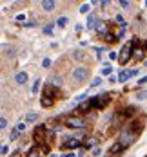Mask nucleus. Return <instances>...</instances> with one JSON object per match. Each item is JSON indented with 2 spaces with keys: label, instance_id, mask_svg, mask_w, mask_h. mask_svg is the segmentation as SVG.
<instances>
[{
  "label": "nucleus",
  "instance_id": "f8f14e48",
  "mask_svg": "<svg viewBox=\"0 0 147 157\" xmlns=\"http://www.w3.org/2000/svg\"><path fill=\"white\" fill-rule=\"evenodd\" d=\"M15 81H17L18 85H22V83H25V81H27V74H25V72H18V74L15 76Z\"/></svg>",
  "mask_w": 147,
  "mask_h": 157
},
{
  "label": "nucleus",
  "instance_id": "c03bdc74",
  "mask_svg": "<svg viewBox=\"0 0 147 157\" xmlns=\"http://www.w3.org/2000/svg\"><path fill=\"white\" fill-rule=\"evenodd\" d=\"M144 47H145V49H147V43H145V45H144Z\"/></svg>",
  "mask_w": 147,
  "mask_h": 157
},
{
  "label": "nucleus",
  "instance_id": "a878e982",
  "mask_svg": "<svg viewBox=\"0 0 147 157\" xmlns=\"http://www.w3.org/2000/svg\"><path fill=\"white\" fill-rule=\"evenodd\" d=\"M133 53H134V56H136V58H142V56H144V51H142V49H134Z\"/></svg>",
  "mask_w": 147,
  "mask_h": 157
},
{
  "label": "nucleus",
  "instance_id": "a211bd4d",
  "mask_svg": "<svg viewBox=\"0 0 147 157\" xmlns=\"http://www.w3.org/2000/svg\"><path fill=\"white\" fill-rule=\"evenodd\" d=\"M27 157H40V154H38V148H31V150L27 152Z\"/></svg>",
  "mask_w": 147,
  "mask_h": 157
},
{
  "label": "nucleus",
  "instance_id": "4468645a",
  "mask_svg": "<svg viewBox=\"0 0 147 157\" xmlns=\"http://www.w3.org/2000/svg\"><path fill=\"white\" fill-rule=\"evenodd\" d=\"M38 119V114H35V112H29L27 116H25V123H33V121H37Z\"/></svg>",
  "mask_w": 147,
  "mask_h": 157
},
{
  "label": "nucleus",
  "instance_id": "bb28decb",
  "mask_svg": "<svg viewBox=\"0 0 147 157\" xmlns=\"http://www.w3.org/2000/svg\"><path fill=\"white\" fill-rule=\"evenodd\" d=\"M111 71H113V67H109V65H105L104 69H102V74H111Z\"/></svg>",
  "mask_w": 147,
  "mask_h": 157
},
{
  "label": "nucleus",
  "instance_id": "1a4fd4ad",
  "mask_svg": "<svg viewBox=\"0 0 147 157\" xmlns=\"http://www.w3.org/2000/svg\"><path fill=\"white\" fill-rule=\"evenodd\" d=\"M91 107H93V101H91V99H87V101L80 103V105L76 107V110H78V112H87V110H89Z\"/></svg>",
  "mask_w": 147,
  "mask_h": 157
},
{
  "label": "nucleus",
  "instance_id": "c756f323",
  "mask_svg": "<svg viewBox=\"0 0 147 157\" xmlns=\"http://www.w3.org/2000/svg\"><path fill=\"white\" fill-rule=\"evenodd\" d=\"M0 128H7V119L6 118L0 119Z\"/></svg>",
  "mask_w": 147,
  "mask_h": 157
},
{
  "label": "nucleus",
  "instance_id": "f704fd0d",
  "mask_svg": "<svg viewBox=\"0 0 147 157\" xmlns=\"http://www.w3.org/2000/svg\"><path fill=\"white\" fill-rule=\"evenodd\" d=\"M17 22H22V24H24V22H25V15H17Z\"/></svg>",
  "mask_w": 147,
  "mask_h": 157
},
{
  "label": "nucleus",
  "instance_id": "5701e85b",
  "mask_svg": "<svg viewBox=\"0 0 147 157\" xmlns=\"http://www.w3.org/2000/svg\"><path fill=\"white\" fill-rule=\"evenodd\" d=\"M53 83H55V85H62V78H60V76H53V78H51V85H53Z\"/></svg>",
  "mask_w": 147,
  "mask_h": 157
},
{
  "label": "nucleus",
  "instance_id": "7c9ffc66",
  "mask_svg": "<svg viewBox=\"0 0 147 157\" xmlns=\"http://www.w3.org/2000/svg\"><path fill=\"white\" fill-rule=\"evenodd\" d=\"M85 98H87L85 94H80V96H76V98H75V103H80V101H84Z\"/></svg>",
  "mask_w": 147,
  "mask_h": 157
},
{
  "label": "nucleus",
  "instance_id": "c85d7f7f",
  "mask_svg": "<svg viewBox=\"0 0 147 157\" xmlns=\"http://www.w3.org/2000/svg\"><path fill=\"white\" fill-rule=\"evenodd\" d=\"M4 51H6V54H9V56H13V54H15V49H13V47H9V49H7V47H4Z\"/></svg>",
  "mask_w": 147,
  "mask_h": 157
},
{
  "label": "nucleus",
  "instance_id": "a19ab883",
  "mask_svg": "<svg viewBox=\"0 0 147 157\" xmlns=\"http://www.w3.org/2000/svg\"><path fill=\"white\" fill-rule=\"evenodd\" d=\"M7 152H9V148H7V146L4 144V146H2V154H7Z\"/></svg>",
  "mask_w": 147,
  "mask_h": 157
},
{
  "label": "nucleus",
  "instance_id": "412c9836",
  "mask_svg": "<svg viewBox=\"0 0 147 157\" xmlns=\"http://www.w3.org/2000/svg\"><path fill=\"white\" fill-rule=\"evenodd\" d=\"M38 87H40V78H37L35 79V83H33V94L38 92Z\"/></svg>",
  "mask_w": 147,
  "mask_h": 157
},
{
  "label": "nucleus",
  "instance_id": "0eeeda50",
  "mask_svg": "<svg viewBox=\"0 0 147 157\" xmlns=\"http://www.w3.org/2000/svg\"><path fill=\"white\" fill-rule=\"evenodd\" d=\"M95 29H96V33H98V35H102V36H107V35H109V29H107V24H105V22H102V20L98 22V25H96Z\"/></svg>",
  "mask_w": 147,
  "mask_h": 157
},
{
  "label": "nucleus",
  "instance_id": "c9c22d12",
  "mask_svg": "<svg viewBox=\"0 0 147 157\" xmlns=\"http://www.w3.org/2000/svg\"><path fill=\"white\" fill-rule=\"evenodd\" d=\"M100 154H102V150H100V148H93V155H95V157H98Z\"/></svg>",
  "mask_w": 147,
  "mask_h": 157
},
{
  "label": "nucleus",
  "instance_id": "cd10ccee",
  "mask_svg": "<svg viewBox=\"0 0 147 157\" xmlns=\"http://www.w3.org/2000/svg\"><path fill=\"white\" fill-rule=\"evenodd\" d=\"M53 27H55L53 24H47V25L44 27V33H51V31H53Z\"/></svg>",
  "mask_w": 147,
  "mask_h": 157
},
{
  "label": "nucleus",
  "instance_id": "393cba45",
  "mask_svg": "<svg viewBox=\"0 0 147 157\" xmlns=\"http://www.w3.org/2000/svg\"><path fill=\"white\" fill-rule=\"evenodd\" d=\"M100 83H102V78H95L93 81H91V87H98Z\"/></svg>",
  "mask_w": 147,
  "mask_h": 157
},
{
  "label": "nucleus",
  "instance_id": "72a5a7b5",
  "mask_svg": "<svg viewBox=\"0 0 147 157\" xmlns=\"http://www.w3.org/2000/svg\"><path fill=\"white\" fill-rule=\"evenodd\" d=\"M49 65H51V60H49V58H44V61H42V67H45V69H47Z\"/></svg>",
  "mask_w": 147,
  "mask_h": 157
},
{
  "label": "nucleus",
  "instance_id": "4c0bfd02",
  "mask_svg": "<svg viewBox=\"0 0 147 157\" xmlns=\"http://www.w3.org/2000/svg\"><path fill=\"white\" fill-rule=\"evenodd\" d=\"M142 83H147V76H142V78L138 79V85H142Z\"/></svg>",
  "mask_w": 147,
  "mask_h": 157
},
{
  "label": "nucleus",
  "instance_id": "a18cd8bd",
  "mask_svg": "<svg viewBox=\"0 0 147 157\" xmlns=\"http://www.w3.org/2000/svg\"><path fill=\"white\" fill-rule=\"evenodd\" d=\"M145 5H147V2H145Z\"/></svg>",
  "mask_w": 147,
  "mask_h": 157
},
{
  "label": "nucleus",
  "instance_id": "37998d69",
  "mask_svg": "<svg viewBox=\"0 0 147 157\" xmlns=\"http://www.w3.org/2000/svg\"><path fill=\"white\" fill-rule=\"evenodd\" d=\"M144 65H145V67H147V60H145V63H144Z\"/></svg>",
  "mask_w": 147,
  "mask_h": 157
},
{
  "label": "nucleus",
  "instance_id": "f3484780",
  "mask_svg": "<svg viewBox=\"0 0 147 157\" xmlns=\"http://www.w3.org/2000/svg\"><path fill=\"white\" fill-rule=\"evenodd\" d=\"M136 99H138V101H144V99H147V90H140V92L136 94Z\"/></svg>",
  "mask_w": 147,
  "mask_h": 157
},
{
  "label": "nucleus",
  "instance_id": "2eb2a0df",
  "mask_svg": "<svg viewBox=\"0 0 147 157\" xmlns=\"http://www.w3.org/2000/svg\"><path fill=\"white\" fill-rule=\"evenodd\" d=\"M35 136H37V141L44 137V125H40V126H37V130H35Z\"/></svg>",
  "mask_w": 147,
  "mask_h": 157
},
{
  "label": "nucleus",
  "instance_id": "4be33fe9",
  "mask_svg": "<svg viewBox=\"0 0 147 157\" xmlns=\"http://www.w3.org/2000/svg\"><path fill=\"white\" fill-rule=\"evenodd\" d=\"M18 134H20V132H18L17 128H15V130H11V134H9V139H11V141H15V139H18Z\"/></svg>",
  "mask_w": 147,
  "mask_h": 157
},
{
  "label": "nucleus",
  "instance_id": "79ce46f5",
  "mask_svg": "<svg viewBox=\"0 0 147 157\" xmlns=\"http://www.w3.org/2000/svg\"><path fill=\"white\" fill-rule=\"evenodd\" d=\"M62 157H75V154H64Z\"/></svg>",
  "mask_w": 147,
  "mask_h": 157
},
{
  "label": "nucleus",
  "instance_id": "7ed1b4c3",
  "mask_svg": "<svg viewBox=\"0 0 147 157\" xmlns=\"http://www.w3.org/2000/svg\"><path fill=\"white\" fill-rule=\"evenodd\" d=\"M133 141H134V134H133V132H122V136H120V141H118V143H120L122 146H129Z\"/></svg>",
  "mask_w": 147,
  "mask_h": 157
},
{
  "label": "nucleus",
  "instance_id": "20e7f679",
  "mask_svg": "<svg viewBox=\"0 0 147 157\" xmlns=\"http://www.w3.org/2000/svg\"><path fill=\"white\" fill-rule=\"evenodd\" d=\"M67 126H71V128H82L85 125V121L82 118H67Z\"/></svg>",
  "mask_w": 147,
  "mask_h": 157
},
{
  "label": "nucleus",
  "instance_id": "dca6fc26",
  "mask_svg": "<svg viewBox=\"0 0 147 157\" xmlns=\"http://www.w3.org/2000/svg\"><path fill=\"white\" fill-rule=\"evenodd\" d=\"M116 22H118V25H120V27H124V29L127 27V24H126V20H124L122 15H116Z\"/></svg>",
  "mask_w": 147,
  "mask_h": 157
},
{
  "label": "nucleus",
  "instance_id": "9d476101",
  "mask_svg": "<svg viewBox=\"0 0 147 157\" xmlns=\"http://www.w3.org/2000/svg\"><path fill=\"white\" fill-rule=\"evenodd\" d=\"M98 22H100V20L96 18L95 15H89V18H87V27H89V29H95V27L98 25Z\"/></svg>",
  "mask_w": 147,
  "mask_h": 157
},
{
  "label": "nucleus",
  "instance_id": "6e6552de",
  "mask_svg": "<svg viewBox=\"0 0 147 157\" xmlns=\"http://www.w3.org/2000/svg\"><path fill=\"white\" fill-rule=\"evenodd\" d=\"M78 146H80V139L78 137H71L64 143V148H78Z\"/></svg>",
  "mask_w": 147,
  "mask_h": 157
},
{
  "label": "nucleus",
  "instance_id": "ddd939ff",
  "mask_svg": "<svg viewBox=\"0 0 147 157\" xmlns=\"http://www.w3.org/2000/svg\"><path fill=\"white\" fill-rule=\"evenodd\" d=\"M122 148H124V146H122L120 143H114V144L111 146V154H120V152H122Z\"/></svg>",
  "mask_w": 147,
  "mask_h": 157
},
{
  "label": "nucleus",
  "instance_id": "39448f33",
  "mask_svg": "<svg viewBox=\"0 0 147 157\" xmlns=\"http://www.w3.org/2000/svg\"><path fill=\"white\" fill-rule=\"evenodd\" d=\"M91 101H93V107H96V108H100V107H104L105 103L109 101V94H102L100 98H91Z\"/></svg>",
  "mask_w": 147,
  "mask_h": 157
},
{
  "label": "nucleus",
  "instance_id": "b1692460",
  "mask_svg": "<svg viewBox=\"0 0 147 157\" xmlns=\"http://www.w3.org/2000/svg\"><path fill=\"white\" fill-rule=\"evenodd\" d=\"M89 9H91V4H84L80 7V13H89Z\"/></svg>",
  "mask_w": 147,
  "mask_h": 157
},
{
  "label": "nucleus",
  "instance_id": "2f4dec72",
  "mask_svg": "<svg viewBox=\"0 0 147 157\" xmlns=\"http://www.w3.org/2000/svg\"><path fill=\"white\" fill-rule=\"evenodd\" d=\"M120 5L126 9V7H129V5H131V2H129V0H120Z\"/></svg>",
  "mask_w": 147,
  "mask_h": 157
},
{
  "label": "nucleus",
  "instance_id": "e433bc0d",
  "mask_svg": "<svg viewBox=\"0 0 147 157\" xmlns=\"http://www.w3.org/2000/svg\"><path fill=\"white\" fill-rule=\"evenodd\" d=\"M109 58H111V60H116V58H118V54H116L114 51H111V53H109Z\"/></svg>",
  "mask_w": 147,
  "mask_h": 157
},
{
  "label": "nucleus",
  "instance_id": "473e14b6",
  "mask_svg": "<svg viewBox=\"0 0 147 157\" xmlns=\"http://www.w3.org/2000/svg\"><path fill=\"white\" fill-rule=\"evenodd\" d=\"M17 130H18V132H24V130H25V123H18V125H17Z\"/></svg>",
  "mask_w": 147,
  "mask_h": 157
},
{
  "label": "nucleus",
  "instance_id": "9b49d317",
  "mask_svg": "<svg viewBox=\"0 0 147 157\" xmlns=\"http://www.w3.org/2000/svg\"><path fill=\"white\" fill-rule=\"evenodd\" d=\"M40 5H42V7L45 9V11H53L56 4H55L53 0H42V4H40Z\"/></svg>",
  "mask_w": 147,
  "mask_h": 157
},
{
  "label": "nucleus",
  "instance_id": "f03ea898",
  "mask_svg": "<svg viewBox=\"0 0 147 157\" xmlns=\"http://www.w3.org/2000/svg\"><path fill=\"white\" fill-rule=\"evenodd\" d=\"M89 76V69H85V67H76L75 71H73V78L76 79V81H82V79H87Z\"/></svg>",
  "mask_w": 147,
  "mask_h": 157
},
{
  "label": "nucleus",
  "instance_id": "423d86ee",
  "mask_svg": "<svg viewBox=\"0 0 147 157\" xmlns=\"http://www.w3.org/2000/svg\"><path fill=\"white\" fill-rule=\"evenodd\" d=\"M138 71L136 69H133V71H120V74H118V81H122V83H126L127 79L131 78V76H134Z\"/></svg>",
  "mask_w": 147,
  "mask_h": 157
},
{
  "label": "nucleus",
  "instance_id": "f257e3e1",
  "mask_svg": "<svg viewBox=\"0 0 147 157\" xmlns=\"http://www.w3.org/2000/svg\"><path fill=\"white\" fill-rule=\"evenodd\" d=\"M131 54H133V47H131V43H126V45L120 49L118 61H120V63H127V61H129V58H131Z\"/></svg>",
  "mask_w": 147,
  "mask_h": 157
},
{
  "label": "nucleus",
  "instance_id": "ea45409f",
  "mask_svg": "<svg viewBox=\"0 0 147 157\" xmlns=\"http://www.w3.org/2000/svg\"><path fill=\"white\" fill-rule=\"evenodd\" d=\"M24 25H25V27H33V25H35V22H25Z\"/></svg>",
  "mask_w": 147,
  "mask_h": 157
},
{
  "label": "nucleus",
  "instance_id": "6ab92c4d",
  "mask_svg": "<svg viewBox=\"0 0 147 157\" xmlns=\"http://www.w3.org/2000/svg\"><path fill=\"white\" fill-rule=\"evenodd\" d=\"M51 105H53V99L51 98H47V96L42 98V107H51Z\"/></svg>",
  "mask_w": 147,
  "mask_h": 157
},
{
  "label": "nucleus",
  "instance_id": "58836bf2",
  "mask_svg": "<svg viewBox=\"0 0 147 157\" xmlns=\"http://www.w3.org/2000/svg\"><path fill=\"white\" fill-rule=\"evenodd\" d=\"M9 157H22V154H20V152H13Z\"/></svg>",
  "mask_w": 147,
  "mask_h": 157
},
{
  "label": "nucleus",
  "instance_id": "aec40b11",
  "mask_svg": "<svg viewBox=\"0 0 147 157\" xmlns=\"http://www.w3.org/2000/svg\"><path fill=\"white\" fill-rule=\"evenodd\" d=\"M56 24H58L60 27H65V25H67V16H60V18L56 20Z\"/></svg>",
  "mask_w": 147,
  "mask_h": 157
}]
</instances>
